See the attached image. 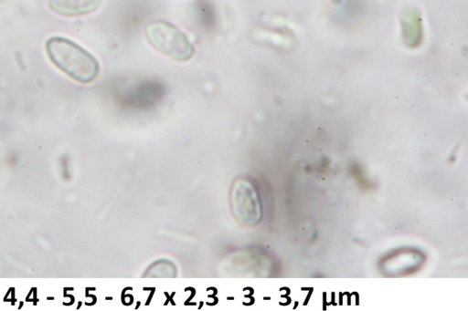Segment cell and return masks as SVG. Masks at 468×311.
I'll return each instance as SVG.
<instances>
[{"label": "cell", "instance_id": "6da1fadb", "mask_svg": "<svg viewBox=\"0 0 468 311\" xmlns=\"http://www.w3.org/2000/svg\"><path fill=\"white\" fill-rule=\"evenodd\" d=\"M50 61L72 79L89 84L100 75V63L88 50L63 36H52L46 42Z\"/></svg>", "mask_w": 468, "mask_h": 311}, {"label": "cell", "instance_id": "7a4b0ae2", "mask_svg": "<svg viewBox=\"0 0 468 311\" xmlns=\"http://www.w3.org/2000/svg\"><path fill=\"white\" fill-rule=\"evenodd\" d=\"M144 33L155 50L175 61L186 62L194 56L195 47L186 34L168 21L150 22Z\"/></svg>", "mask_w": 468, "mask_h": 311}, {"label": "cell", "instance_id": "3957f363", "mask_svg": "<svg viewBox=\"0 0 468 311\" xmlns=\"http://www.w3.org/2000/svg\"><path fill=\"white\" fill-rule=\"evenodd\" d=\"M239 184L231 197L233 213L242 223L251 224L259 219V202L251 188Z\"/></svg>", "mask_w": 468, "mask_h": 311}, {"label": "cell", "instance_id": "277c9868", "mask_svg": "<svg viewBox=\"0 0 468 311\" xmlns=\"http://www.w3.org/2000/svg\"><path fill=\"white\" fill-rule=\"evenodd\" d=\"M103 0H49L48 5L55 13L65 16H83L96 11Z\"/></svg>", "mask_w": 468, "mask_h": 311}]
</instances>
